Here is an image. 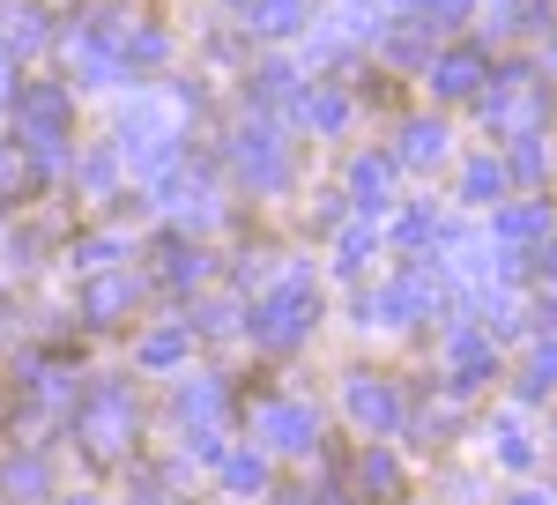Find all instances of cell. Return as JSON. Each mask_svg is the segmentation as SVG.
I'll return each instance as SVG.
<instances>
[{
    "instance_id": "cell-30",
    "label": "cell",
    "mask_w": 557,
    "mask_h": 505,
    "mask_svg": "<svg viewBox=\"0 0 557 505\" xmlns=\"http://www.w3.org/2000/svg\"><path fill=\"white\" fill-rule=\"evenodd\" d=\"M513 505H557V498H543V491H520V498Z\"/></svg>"
},
{
    "instance_id": "cell-20",
    "label": "cell",
    "mask_w": 557,
    "mask_h": 505,
    "mask_svg": "<svg viewBox=\"0 0 557 505\" xmlns=\"http://www.w3.org/2000/svg\"><path fill=\"white\" fill-rule=\"evenodd\" d=\"M8 491H23V498H38V491H45V461H38V454L8 461Z\"/></svg>"
},
{
    "instance_id": "cell-4",
    "label": "cell",
    "mask_w": 557,
    "mask_h": 505,
    "mask_svg": "<svg viewBox=\"0 0 557 505\" xmlns=\"http://www.w3.org/2000/svg\"><path fill=\"white\" fill-rule=\"evenodd\" d=\"M231 157H238V178H246L253 194H283V186H290V149H283L268 126H246V134L231 141Z\"/></svg>"
},
{
    "instance_id": "cell-12",
    "label": "cell",
    "mask_w": 557,
    "mask_h": 505,
    "mask_svg": "<svg viewBox=\"0 0 557 505\" xmlns=\"http://www.w3.org/2000/svg\"><path fill=\"white\" fill-rule=\"evenodd\" d=\"M498 238H550V201H520V209L498 215Z\"/></svg>"
},
{
    "instance_id": "cell-26",
    "label": "cell",
    "mask_w": 557,
    "mask_h": 505,
    "mask_svg": "<svg viewBox=\"0 0 557 505\" xmlns=\"http://www.w3.org/2000/svg\"><path fill=\"white\" fill-rule=\"evenodd\" d=\"M401 238H409V246H424V238H431V209H409V215H401Z\"/></svg>"
},
{
    "instance_id": "cell-6",
    "label": "cell",
    "mask_w": 557,
    "mask_h": 505,
    "mask_svg": "<svg viewBox=\"0 0 557 505\" xmlns=\"http://www.w3.org/2000/svg\"><path fill=\"white\" fill-rule=\"evenodd\" d=\"M349 417L364 423V431H372V439H386V431H401V394H394V386H386V379H349Z\"/></svg>"
},
{
    "instance_id": "cell-10",
    "label": "cell",
    "mask_w": 557,
    "mask_h": 505,
    "mask_svg": "<svg viewBox=\"0 0 557 505\" xmlns=\"http://www.w3.org/2000/svg\"><path fill=\"white\" fill-rule=\"evenodd\" d=\"M446 157V126L438 120H409L401 126V164H438Z\"/></svg>"
},
{
    "instance_id": "cell-21",
    "label": "cell",
    "mask_w": 557,
    "mask_h": 505,
    "mask_svg": "<svg viewBox=\"0 0 557 505\" xmlns=\"http://www.w3.org/2000/svg\"><path fill=\"white\" fill-rule=\"evenodd\" d=\"M498 454H506V468H528V461H535V446H528V431H520V423H506V431H498Z\"/></svg>"
},
{
    "instance_id": "cell-33",
    "label": "cell",
    "mask_w": 557,
    "mask_h": 505,
    "mask_svg": "<svg viewBox=\"0 0 557 505\" xmlns=\"http://www.w3.org/2000/svg\"><path fill=\"white\" fill-rule=\"evenodd\" d=\"M67 505H97V498H67Z\"/></svg>"
},
{
    "instance_id": "cell-18",
    "label": "cell",
    "mask_w": 557,
    "mask_h": 505,
    "mask_svg": "<svg viewBox=\"0 0 557 505\" xmlns=\"http://www.w3.org/2000/svg\"><path fill=\"white\" fill-rule=\"evenodd\" d=\"M461 186H469V201H483V194L498 201V194H506V164H491V157H483V164H469V178H461Z\"/></svg>"
},
{
    "instance_id": "cell-17",
    "label": "cell",
    "mask_w": 557,
    "mask_h": 505,
    "mask_svg": "<svg viewBox=\"0 0 557 505\" xmlns=\"http://www.w3.org/2000/svg\"><path fill=\"white\" fill-rule=\"evenodd\" d=\"M164 275H172V283H201V275H209L201 246H164Z\"/></svg>"
},
{
    "instance_id": "cell-22",
    "label": "cell",
    "mask_w": 557,
    "mask_h": 505,
    "mask_svg": "<svg viewBox=\"0 0 557 505\" xmlns=\"http://www.w3.org/2000/svg\"><path fill=\"white\" fill-rule=\"evenodd\" d=\"M8 52H15V45H23V52H30V45H45V30H38V15H8Z\"/></svg>"
},
{
    "instance_id": "cell-19",
    "label": "cell",
    "mask_w": 557,
    "mask_h": 505,
    "mask_svg": "<svg viewBox=\"0 0 557 505\" xmlns=\"http://www.w3.org/2000/svg\"><path fill=\"white\" fill-rule=\"evenodd\" d=\"M178 349H186V335H178V328H157V335L141 342V365H157V372H164V365H178Z\"/></svg>"
},
{
    "instance_id": "cell-13",
    "label": "cell",
    "mask_w": 557,
    "mask_h": 505,
    "mask_svg": "<svg viewBox=\"0 0 557 505\" xmlns=\"http://www.w3.org/2000/svg\"><path fill=\"white\" fill-rule=\"evenodd\" d=\"M305 0H253V30H268V38H283V30H298Z\"/></svg>"
},
{
    "instance_id": "cell-29",
    "label": "cell",
    "mask_w": 557,
    "mask_h": 505,
    "mask_svg": "<svg viewBox=\"0 0 557 505\" xmlns=\"http://www.w3.org/2000/svg\"><path fill=\"white\" fill-rule=\"evenodd\" d=\"M424 15H438V23H461V15H469V0H424Z\"/></svg>"
},
{
    "instance_id": "cell-31",
    "label": "cell",
    "mask_w": 557,
    "mask_h": 505,
    "mask_svg": "<svg viewBox=\"0 0 557 505\" xmlns=\"http://www.w3.org/2000/svg\"><path fill=\"white\" fill-rule=\"evenodd\" d=\"M543 268H550V275H557V246H543Z\"/></svg>"
},
{
    "instance_id": "cell-1",
    "label": "cell",
    "mask_w": 557,
    "mask_h": 505,
    "mask_svg": "<svg viewBox=\"0 0 557 505\" xmlns=\"http://www.w3.org/2000/svg\"><path fill=\"white\" fill-rule=\"evenodd\" d=\"M67 120H75V104H67V89L60 83H23L15 89V134L30 141V157H60V141H67Z\"/></svg>"
},
{
    "instance_id": "cell-28",
    "label": "cell",
    "mask_w": 557,
    "mask_h": 505,
    "mask_svg": "<svg viewBox=\"0 0 557 505\" xmlns=\"http://www.w3.org/2000/svg\"><path fill=\"white\" fill-rule=\"evenodd\" d=\"M112 253H120V246H112V238H89V246L75 253V260H83V268H104V260H112Z\"/></svg>"
},
{
    "instance_id": "cell-24",
    "label": "cell",
    "mask_w": 557,
    "mask_h": 505,
    "mask_svg": "<svg viewBox=\"0 0 557 505\" xmlns=\"http://www.w3.org/2000/svg\"><path fill=\"white\" fill-rule=\"evenodd\" d=\"M164 52H172V45H164V30H141V38H127V60H149V67H157Z\"/></svg>"
},
{
    "instance_id": "cell-27",
    "label": "cell",
    "mask_w": 557,
    "mask_h": 505,
    "mask_svg": "<svg viewBox=\"0 0 557 505\" xmlns=\"http://www.w3.org/2000/svg\"><path fill=\"white\" fill-rule=\"evenodd\" d=\"M364 253H372V231H349L343 238V268H364Z\"/></svg>"
},
{
    "instance_id": "cell-8",
    "label": "cell",
    "mask_w": 557,
    "mask_h": 505,
    "mask_svg": "<svg viewBox=\"0 0 557 505\" xmlns=\"http://www.w3.org/2000/svg\"><path fill=\"white\" fill-rule=\"evenodd\" d=\"M349 194H357L364 215L386 209V194H394V157H357V164H349Z\"/></svg>"
},
{
    "instance_id": "cell-16",
    "label": "cell",
    "mask_w": 557,
    "mask_h": 505,
    "mask_svg": "<svg viewBox=\"0 0 557 505\" xmlns=\"http://www.w3.org/2000/svg\"><path fill=\"white\" fill-rule=\"evenodd\" d=\"M305 120L320 126V134H335V126L349 120V104H343V97H335V89H312V97H305Z\"/></svg>"
},
{
    "instance_id": "cell-14",
    "label": "cell",
    "mask_w": 557,
    "mask_h": 505,
    "mask_svg": "<svg viewBox=\"0 0 557 505\" xmlns=\"http://www.w3.org/2000/svg\"><path fill=\"white\" fill-rule=\"evenodd\" d=\"M357 483H364V491H380V498H394V491H401L394 454H364V461H357Z\"/></svg>"
},
{
    "instance_id": "cell-32",
    "label": "cell",
    "mask_w": 557,
    "mask_h": 505,
    "mask_svg": "<svg viewBox=\"0 0 557 505\" xmlns=\"http://www.w3.org/2000/svg\"><path fill=\"white\" fill-rule=\"evenodd\" d=\"M0 89H8V45H0Z\"/></svg>"
},
{
    "instance_id": "cell-2",
    "label": "cell",
    "mask_w": 557,
    "mask_h": 505,
    "mask_svg": "<svg viewBox=\"0 0 557 505\" xmlns=\"http://www.w3.org/2000/svg\"><path fill=\"white\" fill-rule=\"evenodd\" d=\"M312 312H320L312 283H305V275H290V283H275V291L253 305V342H268V349H290V342H305Z\"/></svg>"
},
{
    "instance_id": "cell-25",
    "label": "cell",
    "mask_w": 557,
    "mask_h": 505,
    "mask_svg": "<svg viewBox=\"0 0 557 505\" xmlns=\"http://www.w3.org/2000/svg\"><path fill=\"white\" fill-rule=\"evenodd\" d=\"M513 164L528 171V178H535V171H543V141H535V134H520V149H513Z\"/></svg>"
},
{
    "instance_id": "cell-23",
    "label": "cell",
    "mask_w": 557,
    "mask_h": 505,
    "mask_svg": "<svg viewBox=\"0 0 557 505\" xmlns=\"http://www.w3.org/2000/svg\"><path fill=\"white\" fill-rule=\"evenodd\" d=\"M557 386V349H535V365H528V394H550Z\"/></svg>"
},
{
    "instance_id": "cell-5",
    "label": "cell",
    "mask_w": 557,
    "mask_h": 505,
    "mask_svg": "<svg viewBox=\"0 0 557 505\" xmlns=\"http://www.w3.org/2000/svg\"><path fill=\"white\" fill-rule=\"evenodd\" d=\"M253 431L275 454H312V446H320V409H312V402H260Z\"/></svg>"
},
{
    "instance_id": "cell-7",
    "label": "cell",
    "mask_w": 557,
    "mask_h": 505,
    "mask_svg": "<svg viewBox=\"0 0 557 505\" xmlns=\"http://www.w3.org/2000/svg\"><path fill=\"white\" fill-rule=\"evenodd\" d=\"M491 75V60H483V45H454V52H438V67H431V89L438 97H475Z\"/></svg>"
},
{
    "instance_id": "cell-3",
    "label": "cell",
    "mask_w": 557,
    "mask_h": 505,
    "mask_svg": "<svg viewBox=\"0 0 557 505\" xmlns=\"http://www.w3.org/2000/svg\"><path fill=\"white\" fill-rule=\"evenodd\" d=\"M83 439H89V454H120V439H134V394L120 379H104L83 402Z\"/></svg>"
},
{
    "instance_id": "cell-9",
    "label": "cell",
    "mask_w": 557,
    "mask_h": 505,
    "mask_svg": "<svg viewBox=\"0 0 557 505\" xmlns=\"http://www.w3.org/2000/svg\"><path fill=\"white\" fill-rule=\"evenodd\" d=\"M127 305H134V275H97L89 297H83V312L97 328H112V312H127Z\"/></svg>"
},
{
    "instance_id": "cell-15",
    "label": "cell",
    "mask_w": 557,
    "mask_h": 505,
    "mask_svg": "<svg viewBox=\"0 0 557 505\" xmlns=\"http://www.w3.org/2000/svg\"><path fill=\"white\" fill-rule=\"evenodd\" d=\"M223 483L246 498V491H260V483H268V461H260V454H231V461H223Z\"/></svg>"
},
{
    "instance_id": "cell-11",
    "label": "cell",
    "mask_w": 557,
    "mask_h": 505,
    "mask_svg": "<svg viewBox=\"0 0 557 505\" xmlns=\"http://www.w3.org/2000/svg\"><path fill=\"white\" fill-rule=\"evenodd\" d=\"M483 379H491V342L454 335V386H483Z\"/></svg>"
}]
</instances>
